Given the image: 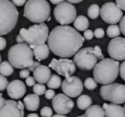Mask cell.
Segmentation results:
<instances>
[{"label":"cell","mask_w":125,"mask_h":117,"mask_svg":"<svg viewBox=\"0 0 125 117\" xmlns=\"http://www.w3.org/2000/svg\"><path fill=\"white\" fill-rule=\"evenodd\" d=\"M48 46L54 55L62 58L73 57L82 47L84 38L76 29L67 25L54 28L48 36Z\"/></svg>","instance_id":"cell-1"},{"label":"cell","mask_w":125,"mask_h":117,"mask_svg":"<svg viewBox=\"0 0 125 117\" xmlns=\"http://www.w3.org/2000/svg\"><path fill=\"white\" fill-rule=\"evenodd\" d=\"M33 49L26 43H17L9 50L8 59L13 67L16 68H28L33 71L40 65L39 62L33 61Z\"/></svg>","instance_id":"cell-2"},{"label":"cell","mask_w":125,"mask_h":117,"mask_svg":"<svg viewBox=\"0 0 125 117\" xmlns=\"http://www.w3.org/2000/svg\"><path fill=\"white\" fill-rule=\"evenodd\" d=\"M48 27L46 24L42 22L31 26L28 29L21 28L16 40L17 43L28 44L33 49L37 45L45 44V42L48 40Z\"/></svg>","instance_id":"cell-3"},{"label":"cell","mask_w":125,"mask_h":117,"mask_svg":"<svg viewBox=\"0 0 125 117\" xmlns=\"http://www.w3.org/2000/svg\"><path fill=\"white\" fill-rule=\"evenodd\" d=\"M119 67L118 61L112 58H104L94 68V79L99 84H111L117 78Z\"/></svg>","instance_id":"cell-4"},{"label":"cell","mask_w":125,"mask_h":117,"mask_svg":"<svg viewBox=\"0 0 125 117\" xmlns=\"http://www.w3.org/2000/svg\"><path fill=\"white\" fill-rule=\"evenodd\" d=\"M51 6L46 0H28L25 4L23 16L34 23L50 21Z\"/></svg>","instance_id":"cell-5"},{"label":"cell","mask_w":125,"mask_h":117,"mask_svg":"<svg viewBox=\"0 0 125 117\" xmlns=\"http://www.w3.org/2000/svg\"><path fill=\"white\" fill-rule=\"evenodd\" d=\"M18 12L10 0H0V36L10 33L18 21Z\"/></svg>","instance_id":"cell-6"},{"label":"cell","mask_w":125,"mask_h":117,"mask_svg":"<svg viewBox=\"0 0 125 117\" xmlns=\"http://www.w3.org/2000/svg\"><path fill=\"white\" fill-rule=\"evenodd\" d=\"M99 93L103 99L112 103L122 104L125 103V85L119 83L103 85Z\"/></svg>","instance_id":"cell-7"},{"label":"cell","mask_w":125,"mask_h":117,"mask_svg":"<svg viewBox=\"0 0 125 117\" xmlns=\"http://www.w3.org/2000/svg\"><path fill=\"white\" fill-rule=\"evenodd\" d=\"M76 9L69 2H62L56 6L53 15L56 21L61 25H69L74 22L76 18Z\"/></svg>","instance_id":"cell-8"},{"label":"cell","mask_w":125,"mask_h":117,"mask_svg":"<svg viewBox=\"0 0 125 117\" xmlns=\"http://www.w3.org/2000/svg\"><path fill=\"white\" fill-rule=\"evenodd\" d=\"M73 61L77 68L82 70H91L98 63V58L92 47H86L79 50L74 56Z\"/></svg>","instance_id":"cell-9"},{"label":"cell","mask_w":125,"mask_h":117,"mask_svg":"<svg viewBox=\"0 0 125 117\" xmlns=\"http://www.w3.org/2000/svg\"><path fill=\"white\" fill-rule=\"evenodd\" d=\"M100 16L104 22L116 24L123 18V10L115 3L108 2L101 7Z\"/></svg>","instance_id":"cell-10"},{"label":"cell","mask_w":125,"mask_h":117,"mask_svg":"<svg viewBox=\"0 0 125 117\" xmlns=\"http://www.w3.org/2000/svg\"><path fill=\"white\" fill-rule=\"evenodd\" d=\"M49 68L57 73V74L66 78L71 76L75 72L76 65L75 64L74 61L68 58H53L49 64Z\"/></svg>","instance_id":"cell-11"},{"label":"cell","mask_w":125,"mask_h":117,"mask_svg":"<svg viewBox=\"0 0 125 117\" xmlns=\"http://www.w3.org/2000/svg\"><path fill=\"white\" fill-rule=\"evenodd\" d=\"M62 92L70 98H76L83 91V83L76 76H69L62 83Z\"/></svg>","instance_id":"cell-12"},{"label":"cell","mask_w":125,"mask_h":117,"mask_svg":"<svg viewBox=\"0 0 125 117\" xmlns=\"http://www.w3.org/2000/svg\"><path fill=\"white\" fill-rule=\"evenodd\" d=\"M52 103L53 109L59 115H67L70 113L75 106V103L70 99V97L62 93L55 95V97L52 98Z\"/></svg>","instance_id":"cell-13"},{"label":"cell","mask_w":125,"mask_h":117,"mask_svg":"<svg viewBox=\"0 0 125 117\" xmlns=\"http://www.w3.org/2000/svg\"><path fill=\"white\" fill-rule=\"evenodd\" d=\"M108 54L116 61L125 60V38L116 37L110 41L108 45Z\"/></svg>","instance_id":"cell-14"},{"label":"cell","mask_w":125,"mask_h":117,"mask_svg":"<svg viewBox=\"0 0 125 117\" xmlns=\"http://www.w3.org/2000/svg\"><path fill=\"white\" fill-rule=\"evenodd\" d=\"M0 117H24V104L21 101L6 100L4 106L0 108Z\"/></svg>","instance_id":"cell-15"},{"label":"cell","mask_w":125,"mask_h":117,"mask_svg":"<svg viewBox=\"0 0 125 117\" xmlns=\"http://www.w3.org/2000/svg\"><path fill=\"white\" fill-rule=\"evenodd\" d=\"M7 93L12 99H20L26 93V86L19 79L12 80L7 86Z\"/></svg>","instance_id":"cell-16"},{"label":"cell","mask_w":125,"mask_h":117,"mask_svg":"<svg viewBox=\"0 0 125 117\" xmlns=\"http://www.w3.org/2000/svg\"><path fill=\"white\" fill-rule=\"evenodd\" d=\"M33 73L35 80L40 83V84L47 83L49 79H50L51 76H52V73H51L49 67L45 65H41V64L40 66H38L33 71Z\"/></svg>","instance_id":"cell-17"},{"label":"cell","mask_w":125,"mask_h":117,"mask_svg":"<svg viewBox=\"0 0 125 117\" xmlns=\"http://www.w3.org/2000/svg\"><path fill=\"white\" fill-rule=\"evenodd\" d=\"M103 108L105 117H125L124 108L116 103H104Z\"/></svg>","instance_id":"cell-18"},{"label":"cell","mask_w":125,"mask_h":117,"mask_svg":"<svg viewBox=\"0 0 125 117\" xmlns=\"http://www.w3.org/2000/svg\"><path fill=\"white\" fill-rule=\"evenodd\" d=\"M26 108L29 111H35L40 107V98L36 94H28L23 99Z\"/></svg>","instance_id":"cell-19"},{"label":"cell","mask_w":125,"mask_h":117,"mask_svg":"<svg viewBox=\"0 0 125 117\" xmlns=\"http://www.w3.org/2000/svg\"><path fill=\"white\" fill-rule=\"evenodd\" d=\"M33 56L38 61L45 60L47 57H49L50 54V48H49L48 45H37L34 48H33Z\"/></svg>","instance_id":"cell-20"},{"label":"cell","mask_w":125,"mask_h":117,"mask_svg":"<svg viewBox=\"0 0 125 117\" xmlns=\"http://www.w3.org/2000/svg\"><path fill=\"white\" fill-rule=\"evenodd\" d=\"M86 117H104V108H101L99 105H91L89 108L86 109Z\"/></svg>","instance_id":"cell-21"},{"label":"cell","mask_w":125,"mask_h":117,"mask_svg":"<svg viewBox=\"0 0 125 117\" xmlns=\"http://www.w3.org/2000/svg\"><path fill=\"white\" fill-rule=\"evenodd\" d=\"M89 21L86 16H79L75 18L74 21V27L78 31H86L88 28Z\"/></svg>","instance_id":"cell-22"},{"label":"cell","mask_w":125,"mask_h":117,"mask_svg":"<svg viewBox=\"0 0 125 117\" xmlns=\"http://www.w3.org/2000/svg\"><path fill=\"white\" fill-rule=\"evenodd\" d=\"M77 107L81 110H86L92 104V98L88 95H81L77 99Z\"/></svg>","instance_id":"cell-23"},{"label":"cell","mask_w":125,"mask_h":117,"mask_svg":"<svg viewBox=\"0 0 125 117\" xmlns=\"http://www.w3.org/2000/svg\"><path fill=\"white\" fill-rule=\"evenodd\" d=\"M14 72V67L10 62H3L0 64V74L4 76H10Z\"/></svg>","instance_id":"cell-24"},{"label":"cell","mask_w":125,"mask_h":117,"mask_svg":"<svg viewBox=\"0 0 125 117\" xmlns=\"http://www.w3.org/2000/svg\"><path fill=\"white\" fill-rule=\"evenodd\" d=\"M46 84L47 86L51 89H57L62 86V79L57 74H52Z\"/></svg>","instance_id":"cell-25"},{"label":"cell","mask_w":125,"mask_h":117,"mask_svg":"<svg viewBox=\"0 0 125 117\" xmlns=\"http://www.w3.org/2000/svg\"><path fill=\"white\" fill-rule=\"evenodd\" d=\"M106 33L109 38H116L121 34V30H120L119 26L116 24H111V26L108 27L106 30Z\"/></svg>","instance_id":"cell-26"},{"label":"cell","mask_w":125,"mask_h":117,"mask_svg":"<svg viewBox=\"0 0 125 117\" xmlns=\"http://www.w3.org/2000/svg\"><path fill=\"white\" fill-rule=\"evenodd\" d=\"M100 15V8L98 4H92L87 9V16L91 19H96Z\"/></svg>","instance_id":"cell-27"},{"label":"cell","mask_w":125,"mask_h":117,"mask_svg":"<svg viewBox=\"0 0 125 117\" xmlns=\"http://www.w3.org/2000/svg\"><path fill=\"white\" fill-rule=\"evenodd\" d=\"M97 86L98 83L96 82V80L94 78H87L84 81V86L89 91H93L95 88H97Z\"/></svg>","instance_id":"cell-28"},{"label":"cell","mask_w":125,"mask_h":117,"mask_svg":"<svg viewBox=\"0 0 125 117\" xmlns=\"http://www.w3.org/2000/svg\"><path fill=\"white\" fill-rule=\"evenodd\" d=\"M33 92H34V94L38 95V96H40V95L45 94L46 89H45V86H44L43 84H40V83H39V84H35L34 86H33Z\"/></svg>","instance_id":"cell-29"},{"label":"cell","mask_w":125,"mask_h":117,"mask_svg":"<svg viewBox=\"0 0 125 117\" xmlns=\"http://www.w3.org/2000/svg\"><path fill=\"white\" fill-rule=\"evenodd\" d=\"M40 115L42 117H52L53 115V111L50 107L45 106L40 110Z\"/></svg>","instance_id":"cell-30"},{"label":"cell","mask_w":125,"mask_h":117,"mask_svg":"<svg viewBox=\"0 0 125 117\" xmlns=\"http://www.w3.org/2000/svg\"><path fill=\"white\" fill-rule=\"evenodd\" d=\"M8 85V79H6L5 76L0 74V91H3L4 90H5L7 88Z\"/></svg>","instance_id":"cell-31"},{"label":"cell","mask_w":125,"mask_h":117,"mask_svg":"<svg viewBox=\"0 0 125 117\" xmlns=\"http://www.w3.org/2000/svg\"><path fill=\"white\" fill-rule=\"evenodd\" d=\"M94 54H95L96 57H97L98 60H103V59L104 58V54L102 53V50H101V48L99 46V45H96V46H94Z\"/></svg>","instance_id":"cell-32"},{"label":"cell","mask_w":125,"mask_h":117,"mask_svg":"<svg viewBox=\"0 0 125 117\" xmlns=\"http://www.w3.org/2000/svg\"><path fill=\"white\" fill-rule=\"evenodd\" d=\"M94 34L97 39H101L104 37V29H102V28H96L95 31L94 32Z\"/></svg>","instance_id":"cell-33"},{"label":"cell","mask_w":125,"mask_h":117,"mask_svg":"<svg viewBox=\"0 0 125 117\" xmlns=\"http://www.w3.org/2000/svg\"><path fill=\"white\" fill-rule=\"evenodd\" d=\"M119 74L121 78L125 81V60L121 63L119 67Z\"/></svg>","instance_id":"cell-34"},{"label":"cell","mask_w":125,"mask_h":117,"mask_svg":"<svg viewBox=\"0 0 125 117\" xmlns=\"http://www.w3.org/2000/svg\"><path fill=\"white\" fill-rule=\"evenodd\" d=\"M94 32L90 29H87L86 31H84V39H86L87 40H91L94 38Z\"/></svg>","instance_id":"cell-35"},{"label":"cell","mask_w":125,"mask_h":117,"mask_svg":"<svg viewBox=\"0 0 125 117\" xmlns=\"http://www.w3.org/2000/svg\"><path fill=\"white\" fill-rule=\"evenodd\" d=\"M45 97L46 99H52L55 97V91H53V89L47 90L45 92Z\"/></svg>","instance_id":"cell-36"},{"label":"cell","mask_w":125,"mask_h":117,"mask_svg":"<svg viewBox=\"0 0 125 117\" xmlns=\"http://www.w3.org/2000/svg\"><path fill=\"white\" fill-rule=\"evenodd\" d=\"M119 28L121 30V33L125 36V16H123L121 21H119Z\"/></svg>","instance_id":"cell-37"},{"label":"cell","mask_w":125,"mask_h":117,"mask_svg":"<svg viewBox=\"0 0 125 117\" xmlns=\"http://www.w3.org/2000/svg\"><path fill=\"white\" fill-rule=\"evenodd\" d=\"M29 74L30 71L28 68H24L22 70H21V72H20V77L22 78V79H27L29 76Z\"/></svg>","instance_id":"cell-38"},{"label":"cell","mask_w":125,"mask_h":117,"mask_svg":"<svg viewBox=\"0 0 125 117\" xmlns=\"http://www.w3.org/2000/svg\"><path fill=\"white\" fill-rule=\"evenodd\" d=\"M26 84L28 86H33L35 85V79L34 77H32V76H28L26 79Z\"/></svg>","instance_id":"cell-39"},{"label":"cell","mask_w":125,"mask_h":117,"mask_svg":"<svg viewBox=\"0 0 125 117\" xmlns=\"http://www.w3.org/2000/svg\"><path fill=\"white\" fill-rule=\"evenodd\" d=\"M116 4L122 10H125V0H116Z\"/></svg>","instance_id":"cell-40"},{"label":"cell","mask_w":125,"mask_h":117,"mask_svg":"<svg viewBox=\"0 0 125 117\" xmlns=\"http://www.w3.org/2000/svg\"><path fill=\"white\" fill-rule=\"evenodd\" d=\"M16 6H22L27 3V0H11Z\"/></svg>","instance_id":"cell-41"},{"label":"cell","mask_w":125,"mask_h":117,"mask_svg":"<svg viewBox=\"0 0 125 117\" xmlns=\"http://www.w3.org/2000/svg\"><path fill=\"white\" fill-rule=\"evenodd\" d=\"M6 47V39L0 36V50H4Z\"/></svg>","instance_id":"cell-42"},{"label":"cell","mask_w":125,"mask_h":117,"mask_svg":"<svg viewBox=\"0 0 125 117\" xmlns=\"http://www.w3.org/2000/svg\"><path fill=\"white\" fill-rule=\"evenodd\" d=\"M5 101L6 100L3 98V94L2 93H0V108H2L4 106V104H5Z\"/></svg>","instance_id":"cell-43"},{"label":"cell","mask_w":125,"mask_h":117,"mask_svg":"<svg viewBox=\"0 0 125 117\" xmlns=\"http://www.w3.org/2000/svg\"><path fill=\"white\" fill-rule=\"evenodd\" d=\"M49 1L53 4H59L60 3L63 2L64 0H49Z\"/></svg>","instance_id":"cell-44"},{"label":"cell","mask_w":125,"mask_h":117,"mask_svg":"<svg viewBox=\"0 0 125 117\" xmlns=\"http://www.w3.org/2000/svg\"><path fill=\"white\" fill-rule=\"evenodd\" d=\"M83 0H67V2L70 3V4H79V3L82 2Z\"/></svg>","instance_id":"cell-45"},{"label":"cell","mask_w":125,"mask_h":117,"mask_svg":"<svg viewBox=\"0 0 125 117\" xmlns=\"http://www.w3.org/2000/svg\"><path fill=\"white\" fill-rule=\"evenodd\" d=\"M27 117H39V115H37V114H29Z\"/></svg>","instance_id":"cell-46"},{"label":"cell","mask_w":125,"mask_h":117,"mask_svg":"<svg viewBox=\"0 0 125 117\" xmlns=\"http://www.w3.org/2000/svg\"><path fill=\"white\" fill-rule=\"evenodd\" d=\"M52 117H67V116H66V115H59V114H57V115H52Z\"/></svg>","instance_id":"cell-47"},{"label":"cell","mask_w":125,"mask_h":117,"mask_svg":"<svg viewBox=\"0 0 125 117\" xmlns=\"http://www.w3.org/2000/svg\"><path fill=\"white\" fill-rule=\"evenodd\" d=\"M77 117H86V116H85V115H79V116H77Z\"/></svg>","instance_id":"cell-48"},{"label":"cell","mask_w":125,"mask_h":117,"mask_svg":"<svg viewBox=\"0 0 125 117\" xmlns=\"http://www.w3.org/2000/svg\"><path fill=\"white\" fill-rule=\"evenodd\" d=\"M1 61H2V57H1V55H0V64H1Z\"/></svg>","instance_id":"cell-49"},{"label":"cell","mask_w":125,"mask_h":117,"mask_svg":"<svg viewBox=\"0 0 125 117\" xmlns=\"http://www.w3.org/2000/svg\"><path fill=\"white\" fill-rule=\"evenodd\" d=\"M124 108V111H125V104H124V108Z\"/></svg>","instance_id":"cell-50"}]
</instances>
